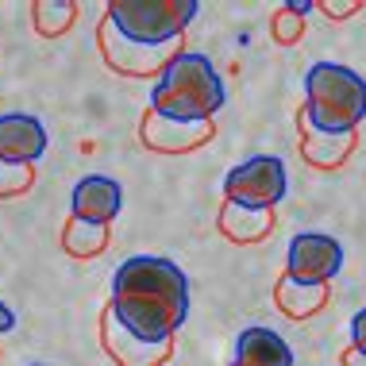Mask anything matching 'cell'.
I'll list each match as a JSON object with an SVG mask.
<instances>
[{"label":"cell","mask_w":366,"mask_h":366,"mask_svg":"<svg viewBox=\"0 0 366 366\" xmlns=\"http://www.w3.org/2000/svg\"><path fill=\"white\" fill-rule=\"evenodd\" d=\"M108 309L132 335L147 343H166L189 316V278L174 259L132 254L112 274Z\"/></svg>","instance_id":"6da1fadb"},{"label":"cell","mask_w":366,"mask_h":366,"mask_svg":"<svg viewBox=\"0 0 366 366\" xmlns=\"http://www.w3.org/2000/svg\"><path fill=\"white\" fill-rule=\"evenodd\" d=\"M227 93L212 62L197 51H182L154 77L151 85V112L177 124H204L224 108Z\"/></svg>","instance_id":"7a4b0ae2"},{"label":"cell","mask_w":366,"mask_h":366,"mask_svg":"<svg viewBox=\"0 0 366 366\" xmlns=\"http://www.w3.org/2000/svg\"><path fill=\"white\" fill-rule=\"evenodd\" d=\"M305 116L328 135L359 132L366 116V77L340 62H316L305 74Z\"/></svg>","instance_id":"3957f363"},{"label":"cell","mask_w":366,"mask_h":366,"mask_svg":"<svg viewBox=\"0 0 366 366\" xmlns=\"http://www.w3.org/2000/svg\"><path fill=\"white\" fill-rule=\"evenodd\" d=\"M197 8H201L197 0H112L104 16L132 43L170 46L193 24Z\"/></svg>","instance_id":"277c9868"},{"label":"cell","mask_w":366,"mask_h":366,"mask_svg":"<svg viewBox=\"0 0 366 366\" xmlns=\"http://www.w3.org/2000/svg\"><path fill=\"white\" fill-rule=\"evenodd\" d=\"M290 189V174H285V162L278 154H254L247 162L232 166L224 177V197L232 204H243V209H262L274 212V204Z\"/></svg>","instance_id":"5b68a950"},{"label":"cell","mask_w":366,"mask_h":366,"mask_svg":"<svg viewBox=\"0 0 366 366\" xmlns=\"http://www.w3.org/2000/svg\"><path fill=\"white\" fill-rule=\"evenodd\" d=\"M97 43H101V54L108 62V70L124 74V77H158L166 66L182 54V43H170V46H143V43H132L116 31L112 19H101V31H97Z\"/></svg>","instance_id":"8992f818"},{"label":"cell","mask_w":366,"mask_h":366,"mask_svg":"<svg viewBox=\"0 0 366 366\" xmlns=\"http://www.w3.org/2000/svg\"><path fill=\"white\" fill-rule=\"evenodd\" d=\"M343 266V247L340 239L324 232H301L290 239L285 251V278L301 285H328Z\"/></svg>","instance_id":"52a82bcc"},{"label":"cell","mask_w":366,"mask_h":366,"mask_svg":"<svg viewBox=\"0 0 366 366\" xmlns=\"http://www.w3.org/2000/svg\"><path fill=\"white\" fill-rule=\"evenodd\" d=\"M101 343H104L108 359H112L116 366H162L174 355V340L147 343V340H139V335L127 332L124 324L116 320L112 309L101 312Z\"/></svg>","instance_id":"ba28073f"},{"label":"cell","mask_w":366,"mask_h":366,"mask_svg":"<svg viewBox=\"0 0 366 366\" xmlns=\"http://www.w3.org/2000/svg\"><path fill=\"white\" fill-rule=\"evenodd\" d=\"M212 135H216V124L212 120H204V124H177V120H166V116H158V112H147L143 124H139L143 147L162 151V154L197 151V147H204Z\"/></svg>","instance_id":"9c48e42d"},{"label":"cell","mask_w":366,"mask_h":366,"mask_svg":"<svg viewBox=\"0 0 366 366\" xmlns=\"http://www.w3.org/2000/svg\"><path fill=\"white\" fill-rule=\"evenodd\" d=\"M70 209H74L77 220L108 227L116 216H120V209H124V193H120V185H116V177L89 174V177H81V182L74 185Z\"/></svg>","instance_id":"30bf717a"},{"label":"cell","mask_w":366,"mask_h":366,"mask_svg":"<svg viewBox=\"0 0 366 366\" xmlns=\"http://www.w3.org/2000/svg\"><path fill=\"white\" fill-rule=\"evenodd\" d=\"M46 151V127L27 112H4L0 116V162L31 166Z\"/></svg>","instance_id":"8fae6325"},{"label":"cell","mask_w":366,"mask_h":366,"mask_svg":"<svg viewBox=\"0 0 366 366\" xmlns=\"http://www.w3.org/2000/svg\"><path fill=\"white\" fill-rule=\"evenodd\" d=\"M297 127H301V154L309 166H316V170H340L351 158L355 143H359V132L328 135V132H320V127H312L309 116H305V108H301V116H297Z\"/></svg>","instance_id":"7c38bea8"},{"label":"cell","mask_w":366,"mask_h":366,"mask_svg":"<svg viewBox=\"0 0 366 366\" xmlns=\"http://www.w3.org/2000/svg\"><path fill=\"white\" fill-rule=\"evenodd\" d=\"M232 366H293V347L270 328H247L235 340Z\"/></svg>","instance_id":"4fadbf2b"},{"label":"cell","mask_w":366,"mask_h":366,"mask_svg":"<svg viewBox=\"0 0 366 366\" xmlns=\"http://www.w3.org/2000/svg\"><path fill=\"white\" fill-rule=\"evenodd\" d=\"M216 227H220L224 239L232 243H259L270 235L274 227V212H262V209H243V204H232L224 201L220 209V220H216Z\"/></svg>","instance_id":"5bb4252c"},{"label":"cell","mask_w":366,"mask_h":366,"mask_svg":"<svg viewBox=\"0 0 366 366\" xmlns=\"http://www.w3.org/2000/svg\"><path fill=\"white\" fill-rule=\"evenodd\" d=\"M274 301H278V309L290 316V320H309L328 305V285H301L293 278H278L274 285Z\"/></svg>","instance_id":"9a60e30c"},{"label":"cell","mask_w":366,"mask_h":366,"mask_svg":"<svg viewBox=\"0 0 366 366\" xmlns=\"http://www.w3.org/2000/svg\"><path fill=\"white\" fill-rule=\"evenodd\" d=\"M62 247L74 259H97V254L108 251V227L85 224V220H77V216H70V224L62 227Z\"/></svg>","instance_id":"2e32d148"},{"label":"cell","mask_w":366,"mask_h":366,"mask_svg":"<svg viewBox=\"0 0 366 366\" xmlns=\"http://www.w3.org/2000/svg\"><path fill=\"white\" fill-rule=\"evenodd\" d=\"M77 19V4L74 0H39L31 8V24L39 35H66Z\"/></svg>","instance_id":"e0dca14e"},{"label":"cell","mask_w":366,"mask_h":366,"mask_svg":"<svg viewBox=\"0 0 366 366\" xmlns=\"http://www.w3.org/2000/svg\"><path fill=\"white\" fill-rule=\"evenodd\" d=\"M270 35H274V43H282V46L301 43V35H305V16H297L293 8L282 4V12L274 16V24H270Z\"/></svg>","instance_id":"ac0fdd59"},{"label":"cell","mask_w":366,"mask_h":366,"mask_svg":"<svg viewBox=\"0 0 366 366\" xmlns=\"http://www.w3.org/2000/svg\"><path fill=\"white\" fill-rule=\"evenodd\" d=\"M35 182L31 166H16V162H0V197H19L27 193Z\"/></svg>","instance_id":"d6986e66"},{"label":"cell","mask_w":366,"mask_h":366,"mask_svg":"<svg viewBox=\"0 0 366 366\" xmlns=\"http://www.w3.org/2000/svg\"><path fill=\"white\" fill-rule=\"evenodd\" d=\"M316 8H320V12L324 16H332V19H343V16H351V12H359V0H320V4H316Z\"/></svg>","instance_id":"ffe728a7"},{"label":"cell","mask_w":366,"mask_h":366,"mask_svg":"<svg viewBox=\"0 0 366 366\" xmlns=\"http://www.w3.org/2000/svg\"><path fill=\"white\" fill-rule=\"evenodd\" d=\"M351 347L366 359V309H359L355 320H351Z\"/></svg>","instance_id":"44dd1931"},{"label":"cell","mask_w":366,"mask_h":366,"mask_svg":"<svg viewBox=\"0 0 366 366\" xmlns=\"http://www.w3.org/2000/svg\"><path fill=\"white\" fill-rule=\"evenodd\" d=\"M340 362H343V366H366V359H362V355L355 351V347H351V351H343V359H340Z\"/></svg>","instance_id":"7402d4cb"},{"label":"cell","mask_w":366,"mask_h":366,"mask_svg":"<svg viewBox=\"0 0 366 366\" xmlns=\"http://www.w3.org/2000/svg\"><path fill=\"white\" fill-rule=\"evenodd\" d=\"M8 324H12V312H8L4 305H0V328H8Z\"/></svg>","instance_id":"603a6c76"},{"label":"cell","mask_w":366,"mask_h":366,"mask_svg":"<svg viewBox=\"0 0 366 366\" xmlns=\"http://www.w3.org/2000/svg\"><path fill=\"white\" fill-rule=\"evenodd\" d=\"M35 366H46V362H35Z\"/></svg>","instance_id":"cb8c5ba5"}]
</instances>
